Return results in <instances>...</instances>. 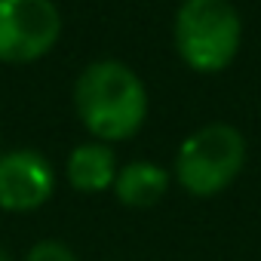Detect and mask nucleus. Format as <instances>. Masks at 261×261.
<instances>
[{"mask_svg": "<svg viewBox=\"0 0 261 261\" xmlns=\"http://www.w3.org/2000/svg\"><path fill=\"white\" fill-rule=\"evenodd\" d=\"M74 111L92 139L126 142L148 120L145 80L120 59H95L74 80Z\"/></svg>", "mask_w": 261, "mask_h": 261, "instance_id": "nucleus-1", "label": "nucleus"}, {"mask_svg": "<svg viewBox=\"0 0 261 261\" xmlns=\"http://www.w3.org/2000/svg\"><path fill=\"white\" fill-rule=\"evenodd\" d=\"M178 59L197 74L233 65L243 43V19L230 0H181L172 22Z\"/></svg>", "mask_w": 261, "mask_h": 261, "instance_id": "nucleus-2", "label": "nucleus"}, {"mask_svg": "<svg viewBox=\"0 0 261 261\" xmlns=\"http://www.w3.org/2000/svg\"><path fill=\"white\" fill-rule=\"evenodd\" d=\"M246 139L230 123H206L178 145L172 178L194 197L227 191L246 166Z\"/></svg>", "mask_w": 261, "mask_h": 261, "instance_id": "nucleus-3", "label": "nucleus"}, {"mask_svg": "<svg viewBox=\"0 0 261 261\" xmlns=\"http://www.w3.org/2000/svg\"><path fill=\"white\" fill-rule=\"evenodd\" d=\"M62 28L53 0H0V65L40 62L56 49Z\"/></svg>", "mask_w": 261, "mask_h": 261, "instance_id": "nucleus-4", "label": "nucleus"}, {"mask_svg": "<svg viewBox=\"0 0 261 261\" xmlns=\"http://www.w3.org/2000/svg\"><path fill=\"white\" fill-rule=\"evenodd\" d=\"M56 191V169L46 154L16 148L0 154V209L28 215L49 203Z\"/></svg>", "mask_w": 261, "mask_h": 261, "instance_id": "nucleus-5", "label": "nucleus"}, {"mask_svg": "<svg viewBox=\"0 0 261 261\" xmlns=\"http://www.w3.org/2000/svg\"><path fill=\"white\" fill-rule=\"evenodd\" d=\"M120 172L114 145L89 139L71 148L65 160V178L77 194H105L114 188V178Z\"/></svg>", "mask_w": 261, "mask_h": 261, "instance_id": "nucleus-6", "label": "nucleus"}, {"mask_svg": "<svg viewBox=\"0 0 261 261\" xmlns=\"http://www.w3.org/2000/svg\"><path fill=\"white\" fill-rule=\"evenodd\" d=\"M169 185H172L169 169H163L154 160H133L120 166L111 191L126 209H154L166 197Z\"/></svg>", "mask_w": 261, "mask_h": 261, "instance_id": "nucleus-7", "label": "nucleus"}, {"mask_svg": "<svg viewBox=\"0 0 261 261\" xmlns=\"http://www.w3.org/2000/svg\"><path fill=\"white\" fill-rule=\"evenodd\" d=\"M25 261H77V252L62 240H40L28 249Z\"/></svg>", "mask_w": 261, "mask_h": 261, "instance_id": "nucleus-8", "label": "nucleus"}, {"mask_svg": "<svg viewBox=\"0 0 261 261\" xmlns=\"http://www.w3.org/2000/svg\"><path fill=\"white\" fill-rule=\"evenodd\" d=\"M0 261H10V252L7 249H0Z\"/></svg>", "mask_w": 261, "mask_h": 261, "instance_id": "nucleus-9", "label": "nucleus"}]
</instances>
